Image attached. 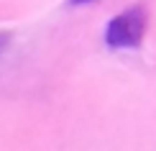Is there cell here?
<instances>
[{
  "label": "cell",
  "mask_w": 156,
  "mask_h": 151,
  "mask_svg": "<svg viewBox=\"0 0 156 151\" xmlns=\"http://www.w3.org/2000/svg\"><path fill=\"white\" fill-rule=\"evenodd\" d=\"M146 8L144 5H131L128 10L118 13L105 28V44L110 49H138L146 36Z\"/></svg>",
  "instance_id": "1"
},
{
  "label": "cell",
  "mask_w": 156,
  "mask_h": 151,
  "mask_svg": "<svg viewBox=\"0 0 156 151\" xmlns=\"http://www.w3.org/2000/svg\"><path fill=\"white\" fill-rule=\"evenodd\" d=\"M8 38H10L8 34H3V31H0V51H3L5 46H8Z\"/></svg>",
  "instance_id": "2"
},
{
  "label": "cell",
  "mask_w": 156,
  "mask_h": 151,
  "mask_svg": "<svg viewBox=\"0 0 156 151\" xmlns=\"http://www.w3.org/2000/svg\"><path fill=\"white\" fill-rule=\"evenodd\" d=\"M87 3H92V0H69V5H87Z\"/></svg>",
  "instance_id": "3"
}]
</instances>
